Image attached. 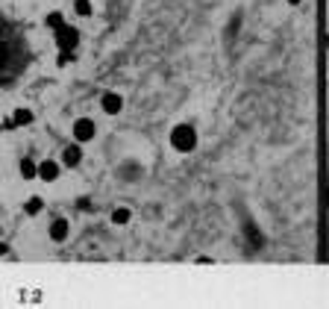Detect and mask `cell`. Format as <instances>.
Returning <instances> with one entry per match:
<instances>
[{"instance_id":"cell-8","label":"cell","mask_w":329,"mask_h":309,"mask_svg":"<svg viewBox=\"0 0 329 309\" xmlns=\"http://www.w3.org/2000/svg\"><path fill=\"white\" fill-rule=\"evenodd\" d=\"M56 177H59V165H56V162H50V159H47V162H41V165H38V180L53 183Z\"/></svg>"},{"instance_id":"cell-18","label":"cell","mask_w":329,"mask_h":309,"mask_svg":"<svg viewBox=\"0 0 329 309\" xmlns=\"http://www.w3.org/2000/svg\"><path fill=\"white\" fill-rule=\"evenodd\" d=\"M3 253H6V245H3V242H0V256H3Z\"/></svg>"},{"instance_id":"cell-11","label":"cell","mask_w":329,"mask_h":309,"mask_svg":"<svg viewBox=\"0 0 329 309\" xmlns=\"http://www.w3.org/2000/svg\"><path fill=\"white\" fill-rule=\"evenodd\" d=\"M12 118H15V124H18V127H24V124H29V121H32V112H29V109H15V115H12Z\"/></svg>"},{"instance_id":"cell-2","label":"cell","mask_w":329,"mask_h":309,"mask_svg":"<svg viewBox=\"0 0 329 309\" xmlns=\"http://www.w3.org/2000/svg\"><path fill=\"white\" fill-rule=\"evenodd\" d=\"M171 144H174L177 150H182V153L194 150V144H197V133H194V127H188V124L174 127V130H171Z\"/></svg>"},{"instance_id":"cell-19","label":"cell","mask_w":329,"mask_h":309,"mask_svg":"<svg viewBox=\"0 0 329 309\" xmlns=\"http://www.w3.org/2000/svg\"><path fill=\"white\" fill-rule=\"evenodd\" d=\"M288 3H291V6H297V3H303V0H288Z\"/></svg>"},{"instance_id":"cell-3","label":"cell","mask_w":329,"mask_h":309,"mask_svg":"<svg viewBox=\"0 0 329 309\" xmlns=\"http://www.w3.org/2000/svg\"><path fill=\"white\" fill-rule=\"evenodd\" d=\"M56 44H59L62 50H74V47L79 44V32H76L74 27H65V24H62V27L56 29Z\"/></svg>"},{"instance_id":"cell-1","label":"cell","mask_w":329,"mask_h":309,"mask_svg":"<svg viewBox=\"0 0 329 309\" xmlns=\"http://www.w3.org/2000/svg\"><path fill=\"white\" fill-rule=\"evenodd\" d=\"M26 65V50L18 29L0 18V83H9Z\"/></svg>"},{"instance_id":"cell-9","label":"cell","mask_w":329,"mask_h":309,"mask_svg":"<svg viewBox=\"0 0 329 309\" xmlns=\"http://www.w3.org/2000/svg\"><path fill=\"white\" fill-rule=\"evenodd\" d=\"M21 177H24V180H32V177H38V165H35L32 159H24V162H21Z\"/></svg>"},{"instance_id":"cell-7","label":"cell","mask_w":329,"mask_h":309,"mask_svg":"<svg viewBox=\"0 0 329 309\" xmlns=\"http://www.w3.org/2000/svg\"><path fill=\"white\" fill-rule=\"evenodd\" d=\"M79 159H82V150H79L76 144H68V147L62 150V162H65L68 168H76V165H79Z\"/></svg>"},{"instance_id":"cell-13","label":"cell","mask_w":329,"mask_h":309,"mask_svg":"<svg viewBox=\"0 0 329 309\" xmlns=\"http://www.w3.org/2000/svg\"><path fill=\"white\" fill-rule=\"evenodd\" d=\"M74 9H76V15H82V18H85V15H91V0H76V3H74Z\"/></svg>"},{"instance_id":"cell-5","label":"cell","mask_w":329,"mask_h":309,"mask_svg":"<svg viewBox=\"0 0 329 309\" xmlns=\"http://www.w3.org/2000/svg\"><path fill=\"white\" fill-rule=\"evenodd\" d=\"M100 106H103V112H109V115H118V112L124 109V100H121V94H115V91H106V94H103V100H100Z\"/></svg>"},{"instance_id":"cell-4","label":"cell","mask_w":329,"mask_h":309,"mask_svg":"<svg viewBox=\"0 0 329 309\" xmlns=\"http://www.w3.org/2000/svg\"><path fill=\"white\" fill-rule=\"evenodd\" d=\"M94 133H97V127H94L91 118H76V121H74V139H76V141H91Z\"/></svg>"},{"instance_id":"cell-17","label":"cell","mask_w":329,"mask_h":309,"mask_svg":"<svg viewBox=\"0 0 329 309\" xmlns=\"http://www.w3.org/2000/svg\"><path fill=\"white\" fill-rule=\"evenodd\" d=\"M76 206H79V209H82V212H88V209H91V203H88V200H85V197H79V203H76Z\"/></svg>"},{"instance_id":"cell-16","label":"cell","mask_w":329,"mask_h":309,"mask_svg":"<svg viewBox=\"0 0 329 309\" xmlns=\"http://www.w3.org/2000/svg\"><path fill=\"white\" fill-rule=\"evenodd\" d=\"M18 124H15V118H3L0 121V133H9V130H15Z\"/></svg>"},{"instance_id":"cell-20","label":"cell","mask_w":329,"mask_h":309,"mask_svg":"<svg viewBox=\"0 0 329 309\" xmlns=\"http://www.w3.org/2000/svg\"><path fill=\"white\" fill-rule=\"evenodd\" d=\"M327 206H329V192H327Z\"/></svg>"},{"instance_id":"cell-6","label":"cell","mask_w":329,"mask_h":309,"mask_svg":"<svg viewBox=\"0 0 329 309\" xmlns=\"http://www.w3.org/2000/svg\"><path fill=\"white\" fill-rule=\"evenodd\" d=\"M68 233H71V224H68L65 218H56V221L50 224V239H53V242H65Z\"/></svg>"},{"instance_id":"cell-10","label":"cell","mask_w":329,"mask_h":309,"mask_svg":"<svg viewBox=\"0 0 329 309\" xmlns=\"http://www.w3.org/2000/svg\"><path fill=\"white\" fill-rule=\"evenodd\" d=\"M41 206H44V203H41V197H29V200L24 203V212H26V215H38V212H41Z\"/></svg>"},{"instance_id":"cell-15","label":"cell","mask_w":329,"mask_h":309,"mask_svg":"<svg viewBox=\"0 0 329 309\" xmlns=\"http://www.w3.org/2000/svg\"><path fill=\"white\" fill-rule=\"evenodd\" d=\"M247 236H250V242H253L256 248L262 245V233H256V227H253V224H247Z\"/></svg>"},{"instance_id":"cell-21","label":"cell","mask_w":329,"mask_h":309,"mask_svg":"<svg viewBox=\"0 0 329 309\" xmlns=\"http://www.w3.org/2000/svg\"><path fill=\"white\" fill-rule=\"evenodd\" d=\"M327 47H329V35H327Z\"/></svg>"},{"instance_id":"cell-12","label":"cell","mask_w":329,"mask_h":309,"mask_svg":"<svg viewBox=\"0 0 329 309\" xmlns=\"http://www.w3.org/2000/svg\"><path fill=\"white\" fill-rule=\"evenodd\" d=\"M129 221V209H115L112 212V224H127Z\"/></svg>"},{"instance_id":"cell-14","label":"cell","mask_w":329,"mask_h":309,"mask_svg":"<svg viewBox=\"0 0 329 309\" xmlns=\"http://www.w3.org/2000/svg\"><path fill=\"white\" fill-rule=\"evenodd\" d=\"M62 24H65V21H62V12H50V15H47V27H53V29H59Z\"/></svg>"}]
</instances>
